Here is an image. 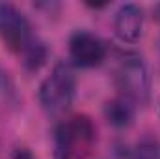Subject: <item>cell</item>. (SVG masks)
Segmentation results:
<instances>
[{"label":"cell","instance_id":"6da1fadb","mask_svg":"<svg viewBox=\"0 0 160 159\" xmlns=\"http://www.w3.org/2000/svg\"><path fill=\"white\" fill-rule=\"evenodd\" d=\"M97 146V127L88 114L62 118L52 133L54 159H88Z\"/></svg>","mask_w":160,"mask_h":159},{"label":"cell","instance_id":"7a4b0ae2","mask_svg":"<svg viewBox=\"0 0 160 159\" xmlns=\"http://www.w3.org/2000/svg\"><path fill=\"white\" fill-rule=\"evenodd\" d=\"M77 96V75L73 66L67 62H58L50 73L41 80L38 90L41 109L50 118H62L73 107Z\"/></svg>","mask_w":160,"mask_h":159},{"label":"cell","instance_id":"3957f363","mask_svg":"<svg viewBox=\"0 0 160 159\" xmlns=\"http://www.w3.org/2000/svg\"><path fill=\"white\" fill-rule=\"evenodd\" d=\"M114 84L118 96L134 107H145L151 99V75L147 64L136 52H125L118 58Z\"/></svg>","mask_w":160,"mask_h":159},{"label":"cell","instance_id":"277c9868","mask_svg":"<svg viewBox=\"0 0 160 159\" xmlns=\"http://www.w3.org/2000/svg\"><path fill=\"white\" fill-rule=\"evenodd\" d=\"M0 41L8 51L19 56L38 41L26 15L9 2H0Z\"/></svg>","mask_w":160,"mask_h":159},{"label":"cell","instance_id":"5b68a950","mask_svg":"<svg viewBox=\"0 0 160 159\" xmlns=\"http://www.w3.org/2000/svg\"><path fill=\"white\" fill-rule=\"evenodd\" d=\"M106 43L97 34L88 30H77L69 38V60L71 66L80 69H91L106 60Z\"/></svg>","mask_w":160,"mask_h":159},{"label":"cell","instance_id":"8992f818","mask_svg":"<svg viewBox=\"0 0 160 159\" xmlns=\"http://www.w3.org/2000/svg\"><path fill=\"white\" fill-rule=\"evenodd\" d=\"M114 34L123 43H136L143 34V9L138 4H123L114 13Z\"/></svg>","mask_w":160,"mask_h":159},{"label":"cell","instance_id":"52a82bcc","mask_svg":"<svg viewBox=\"0 0 160 159\" xmlns=\"http://www.w3.org/2000/svg\"><path fill=\"white\" fill-rule=\"evenodd\" d=\"M134 112H136V107L119 96L104 103V118L116 129L128 127L134 120Z\"/></svg>","mask_w":160,"mask_h":159},{"label":"cell","instance_id":"ba28073f","mask_svg":"<svg viewBox=\"0 0 160 159\" xmlns=\"http://www.w3.org/2000/svg\"><path fill=\"white\" fill-rule=\"evenodd\" d=\"M47 56H48V51H47L45 43L38 40L21 58H22V64H24V68H26L28 71H38L41 66H45Z\"/></svg>","mask_w":160,"mask_h":159},{"label":"cell","instance_id":"9c48e42d","mask_svg":"<svg viewBox=\"0 0 160 159\" xmlns=\"http://www.w3.org/2000/svg\"><path fill=\"white\" fill-rule=\"evenodd\" d=\"M130 159H160V144L155 140V139H142L132 154H130Z\"/></svg>","mask_w":160,"mask_h":159},{"label":"cell","instance_id":"30bf717a","mask_svg":"<svg viewBox=\"0 0 160 159\" xmlns=\"http://www.w3.org/2000/svg\"><path fill=\"white\" fill-rule=\"evenodd\" d=\"M11 159H38L28 148H17L15 152H13V156Z\"/></svg>","mask_w":160,"mask_h":159},{"label":"cell","instance_id":"8fae6325","mask_svg":"<svg viewBox=\"0 0 160 159\" xmlns=\"http://www.w3.org/2000/svg\"><path fill=\"white\" fill-rule=\"evenodd\" d=\"M153 19H155V21L160 25V2L153 6Z\"/></svg>","mask_w":160,"mask_h":159}]
</instances>
